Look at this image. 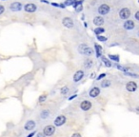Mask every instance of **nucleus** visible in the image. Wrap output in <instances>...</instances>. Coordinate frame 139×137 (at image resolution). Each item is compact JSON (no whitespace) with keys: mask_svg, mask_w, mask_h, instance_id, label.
<instances>
[{"mask_svg":"<svg viewBox=\"0 0 139 137\" xmlns=\"http://www.w3.org/2000/svg\"><path fill=\"white\" fill-rule=\"evenodd\" d=\"M55 132V127L52 125H48L46 126L43 130V134L45 136H51Z\"/></svg>","mask_w":139,"mask_h":137,"instance_id":"f257e3e1","label":"nucleus"},{"mask_svg":"<svg viewBox=\"0 0 139 137\" xmlns=\"http://www.w3.org/2000/svg\"><path fill=\"white\" fill-rule=\"evenodd\" d=\"M119 16H120L121 19L127 20V19L131 16V11H130L129 9H127V8H124V9H122V10L119 12Z\"/></svg>","mask_w":139,"mask_h":137,"instance_id":"f03ea898","label":"nucleus"},{"mask_svg":"<svg viewBox=\"0 0 139 137\" xmlns=\"http://www.w3.org/2000/svg\"><path fill=\"white\" fill-rule=\"evenodd\" d=\"M66 121H67L66 116L59 115L55 118V120H54V125H55V127H61V126H63V125L66 123Z\"/></svg>","mask_w":139,"mask_h":137,"instance_id":"7ed1b4c3","label":"nucleus"},{"mask_svg":"<svg viewBox=\"0 0 139 137\" xmlns=\"http://www.w3.org/2000/svg\"><path fill=\"white\" fill-rule=\"evenodd\" d=\"M110 8V6H108L107 4H102L100 7L98 8V14L100 15H105L107 14H109Z\"/></svg>","mask_w":139,"mask_h":137,"instance_id":"20e7f679","label":"nucleus"},{"mask_svg":"<svg viewBox=\"0 0 139 137\" xmlns=\"http://www.w3.org/2000/svg\"><path fill=\"white\" fill-rule=\"evenodd\" d=\"M126 89H127V91H130V92H134L136 90H137V84L135 83V82H128L127 83V85H126Z\"/></svg>","mask_w":139,"mask_h":137,"instance_id":"39448f33","label":"nucleus"},{"mask_svg":"<svg viewBox=\"0 0 139 137\" xmlns=\"http://www.w3.org/2000/svg\"><path fill=\"white\" fill-rule=\"evenodd\" d=\"M62 23H63V25L68 28V29H72L73 27V20L72 18H70V17H65V18H63V20H62Z\"/></svg>","mask_w":139,"mask_h":137,"instance_id":"423d86ee","label":"nucleus"},{"mask_svg":"<svg viewBox=\"0 0 139 137\" xmlns=\"http://www.w3.org/2000/svg\"><path fill=\"white\" fill-rule=\"evenodd\" d=\"M93 107L92 103L88 100H85V101H82L80 104V108L82 110H85V111H88L89 109H91Z\"/></svg>","mask_w":139,"mask_h":137,"instance_id":"0eeeda50","label":"nucleus"},{"mask_svg":"<svg viewBox=\"0 0 139 137\" xmlns=\"http://www.w3.org/2000/svg\"><path fill=\"white\" fill-rule=\"evenodd\" d=\"M35 126H36V124H35V122H34L33 120H30V121H28V122L25 124V126H24V130L31 131V130H34Z\"/></svg>","mask_w":139,"mask_h":137,"instance_id":"6e6552de","label":"nucleus"},{"mask_svg":"<svg viewBox=\"0 0 139 137\" xmlns=\"http://www.w3.org/2000/svg\"><path fill=\"white\" fill-rule=\"evenodd\" d=\"M36 9H37L36 5L35 4H32V3H28L24 7V10L26 12H28V13H34L36 11Z\"/></svg>","mask_w":139,"mask_h":137,"instance_id":"1a4fd4ad","label":"nucleus"},{"mask_svg":"<svg viewBox=\"0 0 139 137\" xmlns=\"http://www.w3.org/2000/svg\"><path fill=\"white\" fill-rule=\"evenodd\" d=\"M123 27H124V29L130 30L134 29V27H135V23L132 21V20H127V21L124 22Z\"/></svg>","mask_w":139,"mask_h":137,"instance_id":"9d476101","label":"nucleus"},{"mask_svg":"<svg viewBox=\"0 0 139 137\" xmlns=\"http://www.w3.org/2000/svg\"><path fill=\"white\" fill-rule=\"evenodd\" d=\"M84 77V72L83 71H77L73 75V81L74 82H79Z\"/></svg>","mask_w":139,"mask_h":137,"instance_id":"9b49d317","label":"nucleus"},{"mask_svg":"<svg viewBox=\"0 0 139 137\" xmlns=\"http://www.w3.org/2000/svg\"><path fill=\"white\" fill-rule=\"evenodd\" d=\"M10 9H11L13 12H19V11L22 9V5H21L20 2H14V3L11 5Z\"/></svg>","mask_w":139,"mask_h":137,"instance_id":"f8f14e48","label":"nucleus"},{"mask_svg":"<svg viewBox=\"0 0 139 137\" xmlns=\"http://www.w3.org/2000/svg\"><path fill=\"white\" fill-rule=\"evenodd\" d=\"M89 94H90V96L93 97V98L97 97V96L100 94V89L97 88V87H94V88H93V89L90 91V93Z\"/></svg>","mask_w":139,"mask_h":137,"instance_id":"ddd939ff","label":"nucleus"},{"mask_svg":"<svg viewBox=\"0 0 139 137\" xmlns=\"http://www.w3.org/2000/svg\"><path fill=\"white\" fill-rule=\"evenodd\" d=\"M104 18L102 16H95L93 18V24L95 26H98V27H101L103 24H104Z\"/></svg>","mask_w":139,"mask_h":137,"instance_id":"4468645a","label":"nucleus"},{"mask_svg":"<svg viewBox=\"0 0 139 137\" xmlns=\"http://www.w3.org/2000/svg\"><path fill=\"white\" fill-rule=\"evenodd\" d=\"M93 65V61L92 59H87V60H85V62H84V67H85V69H87V70L92 69Z\"/></svg>","mask_w":139,"mask_h":137,"instance_id":"2eb2a0df","label":"nucleus"},{"mask_svg":"<svg viewBox=\"0 0 139 137\" xmlns=\"http://www.w3.org/2000/svg\"><path fill=\"white\" fill-rule=\"evenodd\" d=\"M93 50L92 49V48H90V47H87L84 51H83V52H82V54H84V55H87V56H91V55H93Z\"/></svg>","mask_w":139,"mask_h":137,"instance_id":"dca6fc26","label":"nucleus"},{"mask_svg":"<svg viewBox=\"0 0 139 137\" xmlns=\"http://www.w3.org/2000/svg\"><path fill=\"white\" fill-rule=\"evenodd\" d=\"M101 59H102V61L104 62V64H105V66H106L107 68H110V67H111V63H110V61L109 59H107V58L104 57V56H102Z\"/></svg>","mask_w":139,"mask_h":137,"instance_id":"f3484780","label":"nucleus"},{"mask_svg":"<svg viewBox=\"0 0 139 137\" xmlns=\"http://www.w3.org/2000/svg\"><path fill=\"white\" fill-rule=\"evenodd\" d=\"M104 31H105V30L103 29V28H101V27H98V28H96L95 30H93V32H94L95 34H97V35H100Z\"/></svg>","mask_w":139,"mask_h":137,"instance_id":"a211bd4d","label":"nucleus"},{"mask_svg":"<svg viewBox=\"0 0 139 137\" xmlns=\"http://www.w3.org/2000/svg\"><path fill=\"white\" fill-rule=\"evenodd\" d=\"M49 116H50V111L47 110V109H45V110H43V111L41 112V118H42V119H46V118H48Z\"/></svg>","mask_w":139,"mask_h":137,"instance_id":"6ab92c4d","label":"nucleus"},{"mask_svg":"<svg viewBox=\"0 0 139 137\" xmlns=\"http://www.w3.org/2000/svg\"><path fill=\"white\" fill-rule=\"evenodd\" d=\"M110 86V80H104L101 82V87L102 88H108Z\"/></svg>","mask_w":139,"mask_h":137,"instance_id":"aec40b11","label":"nucleus"},{"mask_svg":"<svg viewBox=\"0 0 139 137\" xmlns=\"http://www.w3.org/2000/svg\"><path fill=\"white\" fill-rule=\"evenodd\" d=\"M116 69H118L119 71H122L124 72H127L130 69L129 68H126V67H123V66H120V65H116Z\"/></svg>","mask_w":139,"mask_h":137,"instance_id":"412c9836","label":"nucleus"},{"mask_svg":"<svg viewBox=\"0 0 139 137\" xmlns=\"http://www.w3.org/2000/svg\"><path fill=\"white\" fill-rule=\"evenodd\" d=\"M87 47H88V45H87V44H81L80 46H79V48H78V51H79L81 54H82L83 51H84V50H85Z\"/></svg>","mask_w":139,"mask_h":137,"instance_id":"4be33fe9","label":"nucleus"},{"mask_svg":"<svg viewBox=\"0 0 139 137\" xmlns=\"http://www.w3.org/2000/svg\"><path fill=\"white\" fill-rule=\"evenodd\" d=\"M76 1H77V0H66L64 5H65V6H73Z\"/></svg>","mask_w":139,"mask_h":137,"instance_id":"5701e85b","label":"nucleus"},{"mask_svg":"<svg viewBox=\"0 0 139 137\" xmlns=\"http://www.w3.org/2000/svg\"><path fill=\"white\" fill-rule=\"evenodd\" d=\"M95 49H96V55H97V57H99L100 56V52L102 51V48L99 46V45H95Z\"/></svg>","mask_w":139,"mask_h":137,"instance_id":"b1692460","label":"nucleus"},{"mask_svg":"<svg viewBox=\"0 0 139 137\" xmlns=\"http://www.w3.org/2000/svg\"><path fill=\"white\" fill-rule=\"evenodd\" d=\"M69 91H70V89H69L68 87H64V88L61 89V94H63V95L67 94Z\"/></svg>","mask_w":139,"mask_h":137,"instance_id":"393cba45","label":"nucleus"},{"mask_svg":"<svg viewBox=\"0 0 139 137\" xmlns=\"http://www.w3.org/2000/svg\"><path fill=\"white\" fill-rule=\"evenodd\" d=\"M109 58L111 59V60H113V61L119 62V56H118V55H111V54H110V55H109Z\"/></svg>","mask_w":139,"mask_h":137,"instance_id":"a878e982","label":"nucleus"},{"mask_svg":"<svg viewBox=\"0 0 139 137\" xmlns=\"http://www.w3.org/2000/svg\"><path fill=\"white\" fill-rule=\"evenodd\" d=\"M125 74L126 75H128L129 77H133V78H137L138 77V75L137 74H135V73H129V72H125Z\"/></svg>","mask_w":139,"mask_h":137,"instance_id":"bb28decb","label":"nucleus"},{"mask_svg":"<svg viewBox=\"0 0 139 137\" xmlns=\"http://www.w3.org/2000/svg\"><path fill=\"white\" fill-rule=\"evenodd\" d=\"M97 39L99 41H107V38L105 36H101V35H97Z\"/></svg>","mask_w":139,"mask_h":137,"instance_id":"cd10ccee","label":"nucleus"},{"mask_svg":"<svg viewBox=\"0 0 139 137\" xmlns=\"http://www.w3.org/2000/svg\"><path fill=\"white\" fill-rule=\"evenodd\" d=\"M46 98H47V96L46 95H41L40 97H39V102H44L46 100Z\"/></svg>","mask_w":139,"mask_h":137,"instance_id":"c85d7f7f","label":"nucleus"},{"mask_svg":"<svg viewBox=\"0 0 139 137\" xmlns=\"http://www.w3.org/2000/svg\"><path fill=\"white\" fill-rule=\"evenodd\" d=\"M4 12H5V7L2 6V5H0V15H2Z\"/></svg>","mask_w":139,"mask_h":137,"instance_id":"c756f323","label":"nucleus"},{"mask_svg":"<svg viewBox=\"0 0 139 137\" xmlns=\"http://www.w3.org/2000/svg\"><path fill=\"white\" fill-rule=\"evenodd\" d=\"M105 76H106V73H102V74L99 75V77H97V80H100L101 78H104Z\"/></svg>","mask_w":139,"mask_h":137,"instance_id":"7c9ffc66","label":"nucleus"},{"mask_svg":"<svg viewBox=\"0 0 139 137\" xmlns=\"http://www.w3.org/2000/svg\"><path fill=\"white\" fill-rule=\"evenodd\" d=\"M35 137H45V135L43 134V133H41V132H39V133H37L36 136Z\"/></svg>","mask_w":139,"mask_h":137,"instance_id":"2f4dec72","label":"nucleus"},{"mask_svg":"<svg viewBox=\"0 0 139 137\" xmlns=\"http://www.w3.org/2000/svg\"><path fill=\"white\" fill-rule=\"evenodd\" d=\"M72 137H81V135L79 133H73V135H72Z\"/></svg>","mask_w":139,"mask_h":137,"instance_id":"473e14b6","label":"nucleus"},{"mask_svg":"<svg viewBox=\"0 0 139 137\" xmlns=\"http://www.w3.org/2000/svg\"><path fill=\"white\" fill-rule=\"evenodd\" d=\"M135 18H136V20H139V12L135 14Z\"/></svg>","mask_w":139,"mask_h":137,"instance_id":"72a5a7b5","label":"nucleus"},{"mask_svg":"<svg viewBox=\"0 0 139 137\" xmlns=\"http://www.w3.org/2000/svg\"><path fill=\"white\" fill-rule=\"evenodd\" d=\"M75 97H76V94H74V95H73V96H72V97H70V98H69V100H70V101H71V100H73V98H75Z\"/></svg>","mask_w":139,"mask_h":137,"instance_id":"f704fd0d","label":"nucleus"},{"mask_svg":"<svg viewBox=\"0 0 139 137\" xmlns=\"http://www.w3.org/2000/svg\"><path fill=\"white\" fill-rule=\"evenodd\" d=\"M34 134H35V132H32V133H31V134H29L27 137H33L34 136Z\"/></svg>","mask_w":139,"mask_h":137,"instance_id":"c9c22d12","label":"nucleus"},{"mask_svg":"<svg viewBox=\"0 0 139 137\" xmlns=\"http://www.w3.org/2000/svg\"><path fill=\"white\" fill-rule=\"evenodd\" d=\"M52 6H55V7H59V4H56V3H51Z\"/></svg>","mask_w":139,"mask_h":137,"instance_id":"e433bc0d","label":"nucleus"},{"mask_svg":"<svg viewBox=\"0 0 139 137\" xmlns=\"http://www.w3.org/2000/svg\"><path fill=\"white\" fill-rule=\"evenodd\" d=\"M94 76H95V74H94V73H93V74H92V76H91V77H92V78H94Z\"/></svg>","mask_w":139,"mask_h":137,"instance_id":"4c0bfd02","label":"nucleus"}]
</instances>
